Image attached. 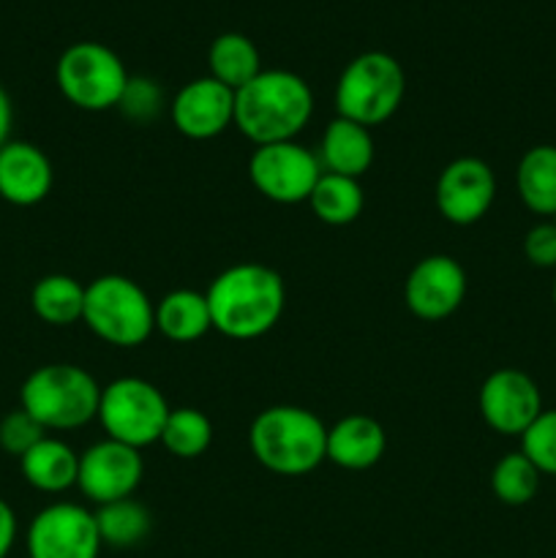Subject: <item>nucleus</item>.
<instances>
[{"label":"nucleus","instance_id":"1","mask_svg":"<svg viewBox=\"0 0 556 558\" xmlns=\"http://www.w3.org/2000/svg\"><path fill=\"white\" fill-rule=\"evenodd\" d=\"M205 298L213 330L234 341H254L278 325L287 305V289L273 267L240 262L213 278Z\"/></svg>","mask_w":556,"mask_h":558},{"label":"nucleus","instance_id":"2","mask_svg":"<svg viewBox=\"0 0 556 558\" xmlns=\"http://www.w3.org/2000/svg\"><path fill=\"white\" fill-rule=\"evenodd\" d=\"M314 114L309 82L287 69H262L234 93V129L259 145L298 140Z\"/></svg>","mask_w":556,"mask_h":558},{"label":"nucleus","instance_id":"3","mask_svg":"<svg viewBox=\"0 0 556 558\" xmlns=\"http://www.w3.org/2000/svg\"><path fill=\"white\" fill-rule=\"evenodd\" d=\"M251 456L273 474L303 477L327 461V425L303 407H270L249 428Z\"/></svg>","mask_w":556,"mask_h":558},{"label":"nucleus","instance_id":"4","mask_svg":"<svg viewBox=\"0 0 556 558\" xmlns=\"http://www.w3.org/2000/svg\"><path fill=\"white\" fill-rule=\"evenodd\" d=\"M101 390L90 371L49 363L22 381L20 407L47 430H74L98 417Z\"/></svg>","mask_w":556,"mask_h":558},{"label":"nucleus","instance_id":"5","mask_svg":"<svg viewBox=\"0 0 556 558\" xmlns=\"http://www.w3.org/2000/svg\"><path fill=\"white\" fill-rule=\"evenodd\" d=\"M82 322L109 347L134 349L156 330V305L140 283L109 272L93 278L85 287Z\"/></svg>","mask_w":556,"mask_h":558},{"label":"nucleus","instance_id":"6","mask_svg":"<svg viewBox=\"0 0 556 558\" xmlns=\"http://www.w3.org/2000/svg\"><path fill=\"white\" fill-rule=\"evenodd\" d=\"M407 96V74L401 63L387 52H363L349 60L336 82V112L338 118L354 123L379 125L390 120Z\"/></svg>","mask_w":556,"mask_h":558},{"label":"nucleus","instance_id":"7","mask_svg":"<svg viewBox=\"0 0 556 558\" xmlns=\"http://www.w3.org/2000/svg\"><path fill=\"white\" fill-rule=\"evenodd\" d=\"M129 76L120 54L98 41L71 44L55 65V82L60 93L82 112H104L118 107Z\"/></svg>","mask_w":556,"mask_h":558},{"label":"nucleus","instance_id":"8","mask_svg":"<svg viewBox=\"0 0 556 558\" xmlns=\"http://www.w3.org/2000/svg\"><path fill=\"white\" fill-rule=\"evenodd\" d=\"M169 412L172 409L156 385L140 376H120L101 390L98 423L107 430V439L142 450L161 439Z\"/></svg>","mask_w":556,"mask_h":558},{"label":"nucleus","instance_id":"9","mask_svg":"<svg viewBox=\"0 0 556 558\" xmlns=\"http://www.w3.org/2000/svg\"><path fill=\"white\" fill-rule=\"evenodd\" d=\"M249 178L265 199L276 205H300L309 202L316 180L322 178V163L319 156L298 140L276 142L251 153Z\"/></svg>","mask_w":556,"mask_h":558},{"label":"nucleus","instance_id":"10","mask_svg":"<svg viewBox=\"0 0 556 558\" xmlns=\"http://www.w3.org/2000/svg\"><path fill=\"white\" fill-rule=\"evenodd\" d=\"M101 548L96 515L71 501L44 507L27 526L31 558H98Z\"/></svg>","mask_w":556,"mask_h":558},{"label":"nucleus","instance_id":"11","mask_svg":"<svg viewBox=\"0 0 556 558\" xmlns=\"http://www.w3.org/2000/svg\"><path fill=\"white\" fill-rule=\"evenodd\" d=\"M145 477V461L140 450L129 445H120L114 439L96 441L80 456V477L76 488L85 499L101 507L109 501H120L134 496Z\"/></svg>","mask_w":556,"mask_h":558},{"label":"nucleus","instance_id":"12","mask_svg":"<svg viewBox=\"0 0 556 558\" xmlns=\"http://www.w3.org/2000/svg\"><path fill=\"white\" fill-rule=\"evenodd\" d=\"M496 199V174L483 158L461 156L442 169L436 180V207L456 227H472Z\"/></svg>","mask_w":556,"mask_h":558},{"label":"nucleus","instance_id":"13","mask_svg":"<svg viewBox=\"0 0 556 558\" xmlns=\"http://www.w3.org/2000/svg\"><path fill=\"white\" fill-rule=\"evenodd\" d=\"M543 412V396L529 374L499 368L480 387V414L485 425L501 436H518Z\"/></svg>","mask_w":556,"mask_h":558},{"label":"nucleus","instance_id":"14","mask_svg":"<svg viewBox=\"0 0 556 558\" xmlns=\"http://www.w3.org/2000/svg\"><path fill=\"white\" fill-rule=\"evenodd\" d=\"M467 298V272L452 256L431 254L409 270L403 303L418 319L439 322L461 308Z\"/></svg>","mask_w":556,"mask_h":558},{"label":"nucleus","instance_id":"15","mask_svg":"<svg viewBox=\"0 0 556 558\" xmlns=\"http://www.w3.org/2000/svg\"><path fill=\"white\" fill-rule=\"evenodd\" d=\"M169 114L185 140H213L234 125V90L213 80L210 74L200 76L174 93Z\"/></svg>","mask_w":556,"mask_h":558},{"label":"nucleus","instance_id":"16","mask_svg":"<svg viewBox=\"0 0 556 558\" xmlns=\"http://www.w3.org/2000/svg\"><path fill=\"white\" fill-rule=\"evenodd\" d=\"M52 161L33 142L9 140L0 147V199L14 207H33L52 191Z\"/></svg>","mask_w":556,"mask_h":558},{"label":"nucleus","instance_id":"17","mask_svg":"<svg viewBox=\"0 0 556 558\" xmlns=\"http://www.w3.org/2000/svg\"><path fill=\"white\" fill-rule=\"evenodd\" d=\"M387 450V434L374 417L349 414L327 428V461L349 472L376 466Z\"/></svg>","mask_w":556,"mask_h":558},{"label":"nucleus","instance_id":"18","mask_svg":"<svg viewBox=\"0 0 556 558\" xmlns=\"http://www.w3.org/2000/svg\"><path fill=\"white\" fill-rule=\"evenodd\" d=\"M374 136L365 125L347 118H333L319 142L322 172L360 180L374 163Z\"/></svg>","mask_w":556,"mask_h":558},{"label":"nucleus","instance_id":"19","mask_svg":"<svg viewBox=\"0 0 556 558\" xmlns=\"http://www.w3.org/2000/svg\"><path fill=\"white\" fill-rule=\"evenodd\" d=\"M20 469L31 488L41 490V494H63V490L76 485L80 456L63 439L47 436L31 452L20 458Z\"/></svg>","mask_w":556,"mask_h":558},{"label":"nucleus","instance_id":"20","mask_svg":"<svg viewBox=\"0 0 556 558\" xmlns=\"http://www.w3.org/2000/svg\"><path fill=\"white\" fill-rule=\"evenodd\" d=\"M156 330L174 343H194L213 330L207 298L194 289H174L156 303Z\"/></svg>","mask_w":556,"mask_h":558},{"label":"nucleus","instance_id":"21","mask_svg":"<svg viewBox=\"0 0 556 558\" xmlns=\"http://www.w3.org/2000/svg\"><path fill=\"white\" fill-rule=\"evenodd\" d=\"M516 189L534 216L556 218V145H534L523 153Z\"/></svg>","mask_w":556,"mask_h":558},{"label":"nucleus","instance_id":"22","mask_svg":"<svg viewBox=\"0 0 556 558\" xmlns=\"http://www.w3.org/2000/svg\"><path fill=\"white\" fill-rule=\"evenodd\" d=\"M207 69L213 80L238 93L262 71L259 49L243 33H221L207 49Z\"/></svg>","mask_w":556,"mask_h":558},{"label":"nucleus","instance_id":"23","mask_svg":"<svg viewBox=\"0 0 556 558\" xmlns=\"http://www.w3.org/2000/svg\"><path fill=\"white\" fill-rule=\"evenodd\" d=\"M31 308L44 325H76V322H82V311H85V287L76 278L63 276V272L44 276L33 287Z\"/></svg>","mask_w":556,"mask_h":558},{"label":"nucleus","instance_id":"24","mask_svg":"<svg viewBox=\"0 0 556 558\" xmlns=\"http://www.w3.org/2000/svg\"><path fill=\"white\" fill-rule=\"evenodd\" d=\"M93 515H96L98 537H101V543L107 545V548H136V545H142L150 537V510H147L142 501L131 499V496L129 499L101 505Z\"/></svg>","mask_w":556,"mask_h":558},{"label":"nucleus","instance_id":"25","mask_svg":"<svg viewBox=\"0 0 556 558\" xmlns=\"http://www.w3.org/2000/svg\"><path fill=\"white\" fill-rule=\"evenodd\" d=\"M309 205L322 223H330V227H347V223L358 221L360 213H363L365 207L363 185H360V180L354 178L322 172V178L316 180L314 191H311Z\"/></svg>","mask_w":556,"mask_h":558},{"label":"nucleus","instance_id":"26","mask_svg":"<svg viewBox=\"0 0 556 558\" xmlns=\"http://www.w3.org/2000/svg\"><path fill=\"white\" fill-rule=\"evenodd\" d=\"M161 441L174 458L180 461H191V458L205 456L207 447L213 445V423L205 412L191 407L172 409L164 423Z\"/></svg>","mask_w":556,"mask_h":558},{"label":"nucleus","instance_id":"27","mask_svg":"<svg viewBox=\"0 0 556 558\" xmlns=\"http://www.w3.org/2000/svg\"><path fill=\"white\" fill-rule=\"evenodd\" d=\"M540 477L543 474L521 450L507 452L505 458L496 461L494 472H491V490L501 505L523 507L537 496Z\"/></svg>","mask_w":556,"mask_h":558},{"label":"nucleus","instance_id":"28","mask_svg":"<svg viewBox=\"0 0 556 558\" xmlns=\"http://www.w3.org/2000/svg\"><path fill=\"white\" fill-rule=\"evenodd\" d=\"M521 452L540 474L556 477V409H543L540 417L521 434Z\"/></svg>","mask_w":556,"mask_h":558},{"label":"nucleus","instance_id":"29","mask_svg":"<svg viewBox=\"0 0 556 558\" xmlns=\"http://www.w3.org/2000/svg\"><path fill=\"white\" fill-rule=\"evenodd\" d=\"M118 109L134 123H153L164 112V90L150 76H129Z\"/></svg>","mask_w":556,"mask_h":558},{"label":"nucleus","instance_id":"30","mask_svg":"<svg viewBox=\"0 0 556 558\" xmlns=\"http://www.w3.org/2000/svg\"><path fill=\"white\" fill-rule=\"evenodd\" d=\"M41 439H47V428L36 417H31L22 407L0 420V450L9 452V456L22 458Z\"/></svg>","mask_w":556,"mask_h":558},{"label":"nucleus","instance_id":"31","mask_svg":"<svg viewBox=\"0 0 556 558\" xmlns=\"http://www.w3.org/2000/svg\"><path fill=\"white\" fill-rule=\"evenodd\" d=\"M523 254L534 267H556V223L554 218L534 223L523 238Z\"/></svg>","mask_w":556,"mask_h":558},{"label":"nucleus","instance_id":"32","mask_svg":"<svg viewBox=\"0 0 556 558\" xmlns=\"http://www.w3.org/2000/svg\"><path fill=\"white\" fill-rule=\"evenodd\" d=\"M16 512L11 510V505L5 499H0V558L11 554L16 543Z\"/></svg>","mask_w":556,"mask_h":558},{"label":"nucleus","instance_id":"33","mask_svg":"<svg viewBox=\"0 0 556 558\" xmlns=\"http://www.w3.org/2000/svg\"><path fill=\"white\" fill-rule=\"evenodd\" d=\"M11 129H14V104L5 87L0 85V147L11 140Z\"/></svg>","mask_w":556,"mask_h":558},{"label":"nucleus","instance_id":"34","mask_svg":"<svg viewBox=\"0 0 556 558\" xmlns=\"http://www.w3.org/2000/svg\"><path fill=\"white\" fill-rule=\"evenodd\" d=\"M554 305H556V281H554Z\"/></svg>","mask_w":556,"mask_h":558},{"label":"nucleus","instance_id":"35","mask_svg":"<svg viewBox=\"0 0 556 558\" xmlns=\"http://www.w3.org/2000/svg\"><path fill=\"white\" fill-rule=\"evenodd\" d=\"M554 223H556V218H554Z\"/></svg>","mask_w":556,"mask_h":558}]
</instances>
